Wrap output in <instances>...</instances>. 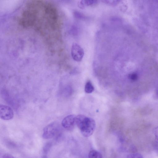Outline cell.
<instances>
[{"mask_svg":"<svg viewBox=\"0 0 158 158\" xmlns=\"http://www.w3.org/2000/svg\"><path fill=\"white\" fill-rule=\"evenodd\" d=\"M62 132V128L58 122H53L46 126L43 130V138L45 139L58 137Z\"/></svg>","mask_w":158,"mask_h":158,"instance_id":"cell-2","label":"cell"},{"mask_svg":"<svg viewBox=\"0 0 158 158\" xmlns=\"http://www.w3.org/2000/svg\"><path fill=\"white\" fill-rule=\"evenodd\" d=\"M3 158H15L12 155L9 154H5L3 156Z\"/></svg>","mask_w":158,"mask_h":158,"instance_id":"cell-11","label":"cell"},{"mask_svg":"<svg viewBox=\"0 0 158 158\" xmlns=\"http://www.w3.org/2000/svg\"><path fill=\"white\" fill-rule=\"evenodd\" d=\"M88 158H103L102 154L98 151L95 150H91L88 154Z\"/></svg>","mask_w":158,"mask_h":158,"instance_id":"cell-6","label":"cell"},{"mask_svg":"<svg viewBox=\"0 0 158 158\" xmlns=\"http://www.w3.org/2000/svg\"><path fill=\"white\" fill-rule=\"evenodd\" d=\"M71 54L72 57L74 60L79 62L81 61L83 57L84 51L79 45L74 43L72 47Z\"/></svg>","mask_w":158,"mask_h":158,"instance_id":"cell-3","label":"cell"},{"mask_svg":"<svg viewBox=\"0 0 158 158\" xmlns=\"http://www.w3.org/2000/svg\"><path fill=\"white\" fill-rule=\"evenodd\" d=\"M14 115V112L11 108L0 104V118L4 120H10L13 118Z\"/></svg>","mask_w":158,"mask_h":158,"instance_id":"cell-4","label":"cell"},{"mask_svg":"<svg viewBox=\"0 0 158 158\" xmlns=\"http://www.w3.org/2000/svg\"><path fill=\"white\" fill-rule=\"evenodd\" d=\"M126 158H143V156L140 154L135 153L129 155Z\"/></svg>","mask_w":158,"mask_h":158,"instance_id":"cell-9","label":"cell"},{"mask_svg":"<svg viewBox=\"0 0 158 158\" xmlns=\"http://www.w3.org/2000/svg\"><path fill=\"white\" fill-rule=\"evenodd\" d=\"M75 123L82 135L86 137L93 134L96 127L94 119L83 115L80 114L76 117Z\"/></svg>","mask_w":158,"mask_h":158,"instance_id":"cell-1","label":"cell"},{"mask_svg":"<svg viewBox=\"0 0 158 158\" xmlns=\"http://www.w3.org/2000/svg\"><path fill=\"white\" fill-rule=\"evenodd\" d=\"M52 146V144L51 142H48L44 146L43 148L44 152L46 153L50 150V148Z\"/></svg>","mask_w":158,"mask_h":158,"instance_id":"cell-10","label":"cell"},{"mask_svg":"<svg viewBox=\"0 0 158 158\" xmlns=\"http://www.w3.org/2000/svg\"><path fill=\"white\" fill-rule=\"evenodd\" d=\"M128 77L129 79L131 81H135L138 79V75L136 73L133 72L129 74Z\"/></svg>","mask_w":158,"mask_h":158,"instance_id":"cell-8","label":"cell"},{"mask_svg":"<svg viewBox=\"0 0 158 158\" xmlns=\"http://www.w3.org/2000/svg\"><path fill=\"white\" fill-rule=\"evenodd\" d=\"M94 90V87L92 83L90 81H87L85 86V92L88 94L92 93Z\"/></svg>","mask_w":158,"mask_h":158,"instance_id":"cell-7","label":"cell"},{"mask_svg":"<svg viewBox=\"0 0 158 158\" xmlns=\"http://www.w3.org/2000/svg\"><path fill=\"white\" fill-rule=\"evenodd\" d=\"M76 117L74 115H70L65 117L62 121V126L68 130H72L75 123Z\"/></svg>","mask_w":158,"mask_h":158,"instance_id":"cell-5","label":"cell"}]
</instances>
